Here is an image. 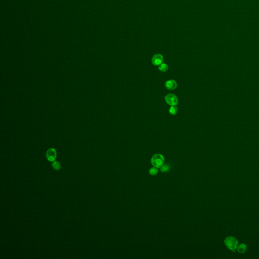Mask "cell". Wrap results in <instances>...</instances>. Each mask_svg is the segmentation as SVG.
Here are the masks:
<instances>
[{
  "instance_id": "cell-1",
  "label": "cell",
  "mask_w": 259,
  "mask_h": 259,
  "mask_svg": "<svg viewBox=\"0 0 259 259\" xmlns=\"http://www.w3.org/2000/svg\"><path fill=\"white\" fill-rule=\"evenodd\" d=\"M224 243L226 246L233 252H235V250L237 249L238 246V239L233 236H228L226 238Z\"/></svg>"
},
{
  "instance_id": "cell-2",
  "label": "cell",
  "mask_w": 259,
  "mask_h": 259,
  "mask_svg": "<svg viewBox=\"0 0 259 259\" xmlns=\"http://www.w3.org/2000/svg\"><path fill=\"white\" fill-rule=\"evenodd\" d=\"M165 158L161 154H156L154 155L151 159L152 166L157 168H160L164 165Z\"/></svg>"
},
{
  "instance_id": "cell-3",
  "label": "cell",
  "mask_w": 259,
  "mask_h": 259,
  "mask_svg": "<svg viewBox=\"0 0 259 259\" xmlns=\"http://www.w3.org/2000/svg\"><path fill=\"white\" fill-rule=\"evenodd\" d=\"M166 103L170 106H176L178 103L177 97L173 94H169L165 97Z\"/></svg>"
},
{
  "instance_id": "cell-4",
  "label": "cell",
  "mask_w": 259,
  "mask_h": 259,
  "mask_svg": "<svg viewBox=\"0 0 259 259\" xmlns=\"http://www.w3.org/2000/svg\"><path fill=\"white\" fill-rule=\"evenodd\" d=\"M46 156L48 161L53 162L57 157V151L53 148L48 149L46 153Z\"/></svg>"
},
{
  "instance_id": "cell-5",
  "label": "cell",
  "mask_w": 259,
  "mask_h": 259,
  "mask_svg": "<svg viewBox=\"0 0 259 259\" xmlns=\"http://www.w3.org/2000/svg\"><path fill=\"white\" fill-rule=\"evenodd\" d=\"M164 60V57L160 54H155L152 58V63L154 65L157 66L162 63Z\"/></svg>"
},
{
  "instance_id": "cell-6",
  "label": "cell",
  "mask_w": 259,
  "mask_h": 259,
  "mask_svg": "<svg viewBox=\"0 0 259 259\" xmlns=\"http://www.w3.org/2000/svg\"><path fill=\"white\" fill-rule=\"evenodd\" d=\"M177 86V82H176L175 80H168L166 82L165 84V87L166 88L170 90H173L175 89Z\"/></svg>"
},
{
  "instance_id": "cell-7",
  "label": "cell",
  "mask_w": 259,
  "mask_h": 259,
  "mask_svg": "<svg viewBox=\"0 0 259 259\" xmlns=\"http://www.w3.org/2000/svg\"><path fill=\"white\" fill-rule=\"evenodd\" d=\"M237 249H238V251L239 253L244 254V252H246V251L247 250V246L244 244H238V246L237 247Z\"/></svg>"
},
{
  "instance_id": "cell-8",
  "label": "cell",
  "mask_w": 259,
  "mask_h": 259,
  "mask_svg": "<svg viewBox=\"0 0 259 259\" xmlns=\"http://www.w3.org/2000/svg\"><path fill=\"white\" fill-rule=\"evenodd\" d=\"M52 167L56 170H59L61 168V165L58 161H54L52 162Z\"/></svg>"
},
{
  "instance_id": "cell-9",
  "label": "cell",
  "mask_w": 259,
  "mask_h": 259,
  "mask_svg": "<svg viewBox=\"0 0 259 259\" xmlns=\"http://www.w3.org/2000/svg\"><path fill=\"white\" fill-rule=\"evenodd\" d=\"M169 69V66L166 63H162L159 65V70L162 72H166Z\"/></svg>"
},
{
  "instance_id": "cell-10",
  "label": "cell",
  "mask_w": 259,
  "mask_h": 259,
  "mask_svg": "<svg viewBox=\"0 0 259 259\" xmlns=\"http://www.w3.org/2000/svg\"><path fill=\"white\" fill-rule=\"evenodd\" d=\"M178 111V108L175 106H172L169 109L170 114L173 115H176V114H177Z\"/></svg>"
},
{
  "instance_id": "cell-11",
  "label": "cell",
  "mask_w": 259,
  "mask_h": 259,
  "mask_svg": "<svg viewBox=\"0 0 259 259\" xmlns=\"http://www.w3.org/2000/svg\"><path fill=\"white\" fill-rule=\"evenodd\" d=\"M170 166L168 164H166V165H163L161 168H160V169H161V172H167L168 171H169V170H170Z\"/></svg>"
},
{
  "instance_id": "cell-12",
  "label": "cell",
  "mask_w": 259,
  "mask_h": 259,
  "mask_svg": "<svg viewBox=\"0 0 259 259\" xmlns=\"http://www.w3.org/2000/svg\"><path fill=\"white\" fill-rule=\"evenodd\" d=\"M159 170L157 169V168L154 167L151 168L149 171V173L151 176L156 175L158 173Z\"/></svg>"
}]
</instances>
